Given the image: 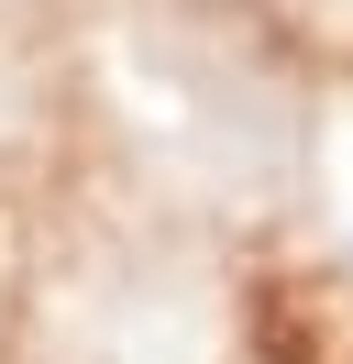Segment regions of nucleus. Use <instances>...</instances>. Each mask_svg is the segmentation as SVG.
Instances as JSON below:
<instances>
[{"mask_svg": "<svg viewBox=\"0 0 353 364\" xmlns=\"http://www.w3.org/2000/svg\"><path fill=\"white\" fill-rule=\"evenodd\" d=\"M342 265H353V199H342Z\"/></svg>", "mask_w": 353, "mask_h": 364, "instance_id": "f257e3e1", "label": "nucleus"}]
</instances>
